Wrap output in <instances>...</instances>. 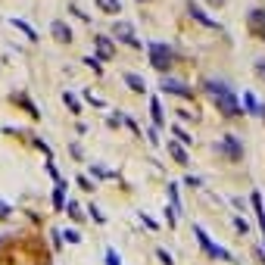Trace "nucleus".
I'll list each match as a JSON object with an SVG mask.
<instances>
[{
    "mask_svg": "<svg viewBox=\"0 0 265 265\" xmlns=\"http://www.w3.org/2000/svg\"><path fill=\"white\" fill-rule=\"evenodd\" d=\"M63 100H66V106L72 109V113H81V106H78V100L72 97V94H63Z\"/></svg>",
    "mask_w": 265,
    "mask_h": 265,
    "instance_id": "obj_18",
    "label": "nucleus"
},
{
    "mask_svg": "<svg viewBox=\"0 0 265 265\" xmlns=\"http://www.w3.org/2000/svg\"><path fill=\"white\" fill-rule=\"evenodd\" d=\"M175 212H178L175 206H169V209H166V221H169V228H175Z\"/></svg>",
    "mask_w": 265,
    "mask_h": 265,
    "instance_id": "obj_24",
    "label": "nucleus"
},
{
    "mask_svg": "<svg viewBox=\"0 0 265 265\" xmlns=\"http://www.w3.org/2000/svg\"><path fill=\"white\" fill-rule=\"evenodd\" d=\"M66 241H69V243H81V234H78V231H66Z\"/></svg>",
    "mask_w": 265,
    "mask_h": 265,
    "instance_id": "obj_23",
    "label": "nucleus"
},
{
    "mask_svg": "<svg viewBox=\"0 0 265 265\" xmlns=\"http://www.w3.org/2000/svg\"><path fill=\"white\" fill-rule=\"evenodd\" d=\"M122 78H125V84H128V88H131L134 94H144V91H147V81H144L141 75H134V72H125Z\"/></svg>",
    "mask_w": 265,
    "mask_h": 265,
    "instance_id": "obj_8",
    "label": "nucleus"
},
{
    "mask_svg": "<svg viewBox=\"0 0 265 265\" xmlns=\"http://www.w3.org/2000/svg\"><path fill=\"white\" fill-rule=\"evenodd\" d=\"M172 131H175V138H178V141H181V147H184V144H193V138H191V134H187V131H184V128H178V125H175V128H172Z\"/></svg>",
    "mask_w": 265,
    "mask_h": 265,
    "instance_id": "obj_17",
    "label": "nucleus"
},
{
    "mask_svg": "<svg viewBox=\"0 0 265 265\" xmlns=\"http://www.w3.org/2000/svg\"><path fill=\"white\" fill-rule=\"evenodd\" d=\"M234 228H237V231H243V234H246V231H250V225H246L243 218H234Z\"/></svg>",
    "mask_w": 265,
    "mask_h": 265,
    "instance_id": "obj_29",
    "label": "nucleus"
},
{
    "mask_svg": "<svg viewBox=\"0 0 265 265\" xmlns=\"http://www.w3.org/2000/svg\"><path fill=\"white\" fill-rule=\"evenodd\" d=\"M78 187H81V191H94V184H91V181H88V178H84V175L78 178Z\"/></svg>",
    "mask_w": 265,
    "mask_h": 265,
    "instance_id": "obj_28",
    "label": "nucleus"
},
{
    "mask_svg": "<svg viewBox=\"0 0 265 265\" xmlns=\"http://www.w3.org/2000/svg\"><path fill=\"white\" fill-rule=\"evenodd\" d=\"M243 103H246V109H250V113H256V109H259V103H256L253 94H243Z\"/></svg>",
    "mask_w": 265,
    "mask_h": 265,
    "instance_id": "obj_20",
    "label": "nucleus"
},
{
    "mask_svg": "<svg viewBox=\"0 0 265 265\" xmlns=\"http://www.w3.org/2000/svg\"><path fill=\"white\" fill-rule=\"evenodd\" d=\"M106 265H122V259H119V253L113 250V246L106 250Z\"/></svg>",
    "mask_w": 265,
    "mask_h": 265,
    "instance_id": "obj_19",
    "label": "nucleus"
},
{
    "mask_svg": "<svg viewBox=\"0 0 265 265\" xmlns=\"http://www.w3.org/2000/svg\"><path fill=\"white\" fill-rule=\"evenodd\" d=\"M159 88L166 91V94H175V97H193V88H187V84L178 81V78H169V75H162Z\"/></svg>",
    "mask_w": 265,
    "mask_h": 265,
    "instance_id": "obj_5",
    "label": "nucleus"
},
{
    "mask_svg": "<svg viewBox=\"0 0 265 265\" xmlns=\"http://www.w3.org/2000/svg\"><path fill=\"white\" fill-rule=\"evenodd\" d=\"M256 75L265 81V59H256Z\"/></svg>",
    "mask_w": 265,
    "mask_h": 265,
    "instance_id": "obj_27",
    "label": "nucleus"
},
{
    "mask_svg": "<svg viewBox=\"0 0 265 265\" xmlns=\"http://www.w3.org/2000/svg\"><path fill=\"white\" fill-rule=\"evenodd\" d=\"M191 13H193V16H196V19H200L203 25H209V28H218V22H216V19H209V16H206V10H203V6L191 3Z\"/></svg>",
    "mask_w": 265,
    "mask_h": 265,
    "instance_id": "obj_10",
    "label": "nucleus"
},
{
    "mask_svg": "<svg viewBox=\"0 0 265 265\" xmlns=\"http://www.w3.org/2000/svg\"><path fill=\"white\" fill-rule=\"evenodd\" d=\"M218 153H221V156H228L231 162H237L243 156V147H241V141H237L234 134H225V138L218 141Z\"/></svg>",
    "mask_w": 265,
    "mask_h": 265,
    "instance_id": "obj_4",
    "label": "nucleus"
},
{
    "mask_svg": "<svg viewBox=\"0 0 265 265\" xmlns=\"http://www.w3.org/2000/svg\"><path fill=\"white\" fill-rule=\"evenodd\" d=\"M116 35H119V41H125V44L141 47V41L134 38V31H131V25H128V22H116Z\"/></svg>",
    "mask_w": 265,
    "mask_h": 265,
    "instance_id": "obj_6",
    "label": "nucleus"
},
{
    "mask_svg": "<svg viewBox=\"0 0 265 265\" xmlns=\"http://www.w3.org/2000/svg\"><path fill=\"white\" fill-rule=\"evenodd\" d=\"M169 153L175 156V162H178V166H187V150L181 147V144H169Z\"/></svg>",
    "mask_w": 265,
    "mask_h": 265,
    "instance_id": "obj_13",
    "label": "nucleus"
},
{
    "mask_svg": "<svg viewBox=\"0 0 265 265\" xmlns=\"http://www.w3.org/2000/svg\"><path fill=\"white\" fill-rule=\"evenodd\" d=\"M97 6L103 13H122V3H119V0H97Z\"/></svg>",
    "mask_w": 265,
    "mask_h": 265,
    "instance_id": "obj_15",
    "label": "nucleus"
},
{
    "mask_svg": "<svg viewBox=\"0 0 265 265\" xmlns=\"http://www.w3.org/2000/svg\"><path fill=\"white\" fill-rule=\"evenodd\" d=\"M88 212H91V216H94V218H97V221H100V225H103V221H106V216H103V212H100L97 206H91Z\"/></svg>",
    "mask_w": 265,
    "mask_h": 265,
    "instance_id": "obj_26",
    "label": "nucleus"
},
{
    "mask_svg": "<svg viewBox=\"0 0 265 265\" xmlns=\"http://www.w3.org/2000/svg\"><path fill=\"white\" fill-rule=\"evenodd\" d=\"M69 216H72V218H81V206H78L75 200H69Z\"/></svg>",
    "mask_w": 265,
    "mask_h": 265,
    "instance_id": "obj_22",
    "label": "nucleus"
},
{
    "mask_svg": "<svg viewBox=\"0 0 265 265\" xmlns=\"http://www.w3.org/2000/svg\"><path fill=\"white\" fill-rule=\"evenodd\" d=\"M206 91L212 94L216 106H218L225 116H241V103H237V97H234V91H231V84H228V81L209 78V81H206Z\"/></svg>",
    "mask_w": 265,
    "mask_h": 265,
    "instance_id": "obj_1",
    "label": "nucleus"
},
{
    "mask_svg": "<svg viewBox=\"0 0 265 265\" xmlns=\"http://www.w3.org/2000/svg\"><path fill=\"white\" fill-rule=\"evenodd\" d=\"M50 31H53V38H56V41H63V44H66V41H72V28H69L66 22H59V19L50 25Z\"/></svg>",
    "mask_w": 265,
    "mask_h": 265,
    "instance_id": "obj_7",
    "label": "nucleus"
},
{
    "mask_svg": "<svg viewBox=\"0 0 265 265\" xmlns=\"http://www.w3.org/2000/svg\"><path fill=\"white\" fill-rule=\"evenodd\" d=\"M150 113H153V122H156V125L166 122V119H162V106H159V100H156V97L150 100Z\"/></svg>",
    "mask_w": 265,
    "mask_h": 265,
    "instance_id": "obj_16",
    "label": "nucleus"
},
{
    "mask_svg": "<svg viewBox=\"0 0 265 265\" xmlns=\"http://www.w3.org/2000/svg\"><path fill=\"white\" fill-rule=\"evenodd\" d=\"M66 206V181H56L53 187V209H63Z\"/></svg>",
    "mask_w": 265,
    "mask_h": 265,
    "instance_id": "obj_9",
    "label": "nucleus"
},
{
    "mask_svg": "<svg viewBox=\"0 0 265 265\" xmlns=\"http://www.w3.org/2000/svg\"><path fill=\"white\" fill-rule=\"evenodd\" d=\"M147 50H150V63H153V69L166 72L169 66H172V50H169V44H159V41H147Z\"/></svg>",
    "mask_w": 265,
    "mask_h": 265,
    "instance_id": "obj_2",
    "label": "nucleus"
},
{
    "mask_svg": "<svg viewBox=\"0 0 265 265\" xmlns=\"http://www.w3.org/2000/svg\"><path fill=\"white\" fill-rule=\"evenodd\" d=\"M84 63L94 66V69H100V59H97V56H84Z\"/></svg>",
    "mask_w": 265,
    "mask_h": 265,
    "instance_id": "obj_30",
    "label": "nucleus"
},
{
    "mask_svg": "<svg viewBox=\"0 0 265 265\" xmlns=\"http://www.w3.org/2000/svg\"><path fill=\"white\" fill-rule=\"evenodd\" d=\"M209 3H216V6H221V3H225V0H209Z\"/></svg>",
    "mask_w": 265,
    "mask_h": 265,
    "instance_id": "obj_32",
    "label": "nucleus"
},
{
    "mask_svg": "<svg viewBox=\"0 0 265 265\" xmlns=\"http://www.w3.org/2000/svg\"><path fill=\"white\" fill-rule=\"evenodd\" d=\"M193 234H196V241H200V246H203V253H206V256H212V259H225V262H231V253L212 243V241H209V234H206V231H203L200 225H193Z\"/></svg>",
    "mask_w": 265,
    "mask_h": 265,
    "instance_id": "obj_3",
    "label": "nucleus"
},
{
    "mask_svg": "<svg viewBox=\"0 0 265 265\" xmlns=\"http://www.w3.org/2000/svg\"><path fill=\"white\" fill-rule=\"evenodd\" d=\"M147 138H150V144H159V134H156V128H150V131H147Z\"/></svg>",
    "mask_w": 265,
    "mask_h": 265,
    "instance_id": "obj_31",
    "label": "nucleus"
},
{
    "mask_svg": "<svg viewBox=\"0 0 265 265\" xmlns=\"http://www.w3.org/2000/svg\"><path fill=\"white\" fill-rule=\"evenodd\" d=\"M250 200H253V209H256V216H259V225H262V234H265V206H262V196L253 193Z\"/></svg>",
    "mask_w": 265,
    "mask_h": 265,
    "instance_id": "obj_14",
    "label": "nucleus"
},
{
    "mask_svg": "<svg viewBox=\"0 0 265 265\" xmlns=\"http://www.w3.org/2000/svg\"><path fill=\"white\" fill-rule=\"evenodd\" d=\"M94 41H97L100 56H103V59H113V44H109V38H106V35H100V38H94Z\"/></svg>",
    "mask_w": 265,
    "mask_h": 265,
    "instance_id": "obj_11",
    "label": "nucleus"
},
{
    "mask_svg": "<svg viewBox=\"0 0 265 265\" xmlns=\"http://www.w3.org/2000/svg\"><path fill=\"white\" fill-rule=\"evenodd\" d=\"M10 22H13V25H16V28H19V31H22V35H25V38H28V41H38V31H35V28H31V25H28V22H22V19H10Z\"/></svg>",
    "mask_w": 265,
    "mask_h": 265,
    "instance_id": "obj_12",
    "label": "nucleus"
},
{
    "mask_svg": "<svg viewBox=\"0 0 265 265\" xmlns=\"http://www.w3.org/2000/svg\"><path fill=\"white\" fill-rule=\"evenodd\" d=\"M156 256H159V262H162V265H175V262H172V253H166V250H156Z\"/></svg>",
    "mask_w": 265,
    "mask_h": 265,
    "instance_id": "obj_21",
    "label": "nucleus"
},
{
    "mask_svg": "<svg viewBox=\"0 0 265 265\" xmlns=\"http://www.w3.org/2000/svg\"><path fill=\"white\" fill-rule=\"evenodd\" d=\"M10 212H13V206H10V203H3V200H0V218H10Z\"/></svg>",
    "mask_w": 265,
    "mask_h": 265,
    "instance_id": "obj_25",
    "label": "nucleus"
}]
</instances>
